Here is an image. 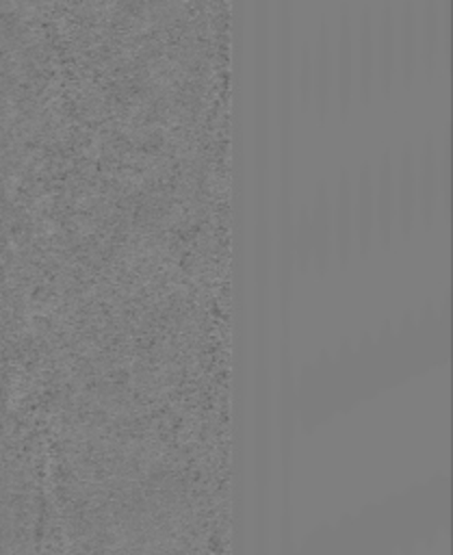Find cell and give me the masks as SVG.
Wrapping results in <instances>:
<instances>
[{
    "label": "cell",
    "instance_id": "cell-8",
    "mask_svg": "<svg viewBox=\"0 0 453 555\" xmlns=\"http://www.w3.org/2000/svg\"><path fill=\"white\" fill-rule=\"evenodd\" d=\"M299 100L301 106L308 108L312 104V54L308 52V48H303L301 52V61H299Z\"/></svg>",
    "mask_w": 453,
    "mask_h": 555
},
{
    "label": "cell",
    "instance_id": "cell-1",
    "mask_svg": "<svg viewBox=\"0 0 453 555\" xmlns=\"http://www.w3.org/2000/svg\"><path fill=\"white\" fill-rule=\"evenodd\" d=\"M355 91V63H353V22L349 9L340 11L336 50H334V93L340 115H347L351 108Z\"/></svg>",
    "mask_w": 453,
    "mask_h": 555
},
{
    "label": "cell",
    "instance_id": "cell-4",
    "mask_svg": "<svg viewBox=\"0 0 453 555\" xmlns=\"http://www.w3.org/2000/svg\"><path fill=\"white\" fill-rule=\"evenodd\" d=\"M375 78L388 95L397 80V17L390 4L384 7L375 33Z\"/></svg>",
    "mask_w": 453,
    "mask_h": 555
},
{
    "label": "cell",
    "instance_id": "cell-5",
    "mask_svg": "<svg viewBox=\"0 0 453 555\" xmlns=\"http://www.w3.org/2000/svg\"><path fill=\"white\" fill-rule=\"evenodd\" d=\"M440 56H444L440 2L423 0L418 20V67L427 74V78H433L440 65Z\"/></svg>",
    "mask_w": 453,
    "mask_h": 555
},
{
    "label": "cell",
    "instance_id": "cell-2",
    "mask_svg": "<svg viewBox=\"0 0 453 555\" xmlns=\"http://www.w3.org/2000/svg\"><path fill=\"white\" fill-rule=\"evenodd\" d=\"M355 91L362 104H368L375 91V28L368 11H362L353 28Z\"/></svg>",
    "mask_w": 453,
    "mask_h": 555
},
{
    "label": "cell",
    "instance_id": "cell-7",
    "mask_svg": "<svg viewBox=\"0 0 453 555\" xmlns=\"http://www.w3.org/2000/svg\"><path fill=\"white\" fill-rule=\"evenodd\" d=\"M418 176H416V191L423 204V210H431V206L436 204V195L440 189V158H438V150L431 137H427L420 145V158H418V167H416Z\"/></svg>",
    "mask_w": 453,
    "mask_h": 555
},
{
    "label": "cell",
    "instance_id": "cell-6",
    "mask_svg": "<svg viewBox=\"0 0 453 555\" xmlns=\"http://www.w3.org/2000/svg\"><path fill=\"white\" fill-rule=\"evenodd\" d=\"M418 72V22L412 0H405L397 22V76L410 85Z\"/></svg>",
    "mask_w": 453,
    "mask_h": 555
},
{
    "label": "cell",
    "instance_id": "cell-3",
    "mask_svg": "<svg viewBox=\"0 0 453 555\" xmlns=\"http://www.w3.org/2000/svg\"><path fill=\"white\" fill-rule=\"evenodd\" d=\"M334 95V50L329 43V28L323 22L316 37V52L312 56V106L323 121L329 115Z\"/></svg>",
    "mask_w": 453,
    "mask_h": 555
}]
</instances>
